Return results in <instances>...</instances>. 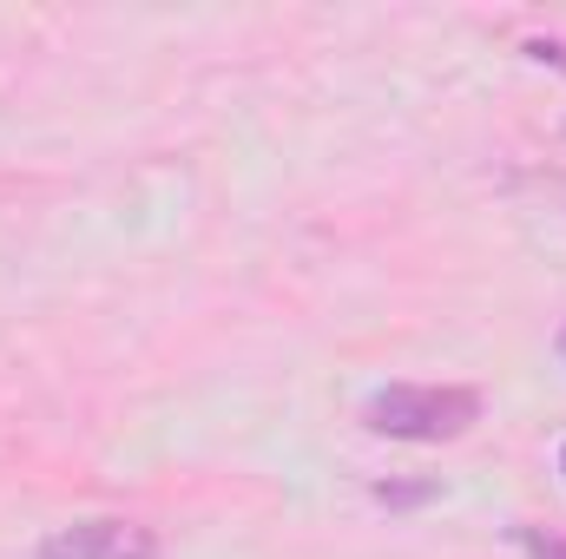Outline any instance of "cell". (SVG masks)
<instances>
[{
    "label": "cell",
    "mask_w": 566,
    "mask_h": 559,
    "mask_svg": "<svg viewBox=\"0 0 566 559\" xmlns=\"http://www.w3.org/2000/svg\"><path fill=\"white\" fill-rule=\"evenodd\" d=\"M560 474H566V447H560Z\"/></svg>",
    "instance_id": "5b68a950"
},
{
    "label": "cell",
    "mask_w": 566,
    "mask_h": 559,
    "mask_svg": "<svg viewBox=\"0 0 566 559\" xmlns=\"http://www.w3.org/2000/svg\"><path fill=\"white\" fill-rule=\"evenodd\" d=\"M376 500H382V507H422V500H434V487H428V481H416V487H389V481H382Z\"/></svg>",
    "instance_id": "3957f363"
},
{
    "label": "cell",
    "mask_w": 566,
    "mask_h": 559,
    "mask_svg": "<svg viewBox=\"0 0 566 559\" xmlns=\"http://www.w3.org/2000/svg\"><path fill=\"white\" fill-rule=\"evenodd\" d=\"M40 559H158V534L139 520H73L40 540Z\"/></svg>",
    "instance_id": "7a4b0ae2"
},
{
    "label": "cell",
    "mask_w": 566,
    "mask_h": 559,
    "mask_svg": "<svg viewBox=\"0 0 566 559\" xmlns=\"http://www.w3.org/2000/svg\"><path fill=\"white\" fill-rule=\"evenodd\" d=\"M521 547L534 559H566V540H554V534H541V527H521Z\"/></svg>",
    "instance_id": "277c9868"
},
{
    "label": "cell",
    "mask_w": 566,
    "mask_h": 559,
    "mask_svg": "<svg viewBox=\"0 0 566 559\" xmlns=\"http://www.w3.org/2000/svg\"><path fill=\"white\" fill-rule=\"evenodd\" d=\"M560 356H566V336H560Z\"/></svg>",
    "instance_id": "8992f818"
},
{
    "label": "cell",
    "mask_w": 566,
    "mask_h": 559,
    "mask_svg": "<svg viewBox=\"0 0 566 559\" xmlns=\"http://www.w3.org/2000/svg\"><path fill=\"white\" fill-rule=\"evenodd\" d=\"M363 421L389 441H454L481 421L474 389H428V382H396L382 395H369Z\"/></svg>",
    "instance_id": "6da1fadb"
}]
</instances>
